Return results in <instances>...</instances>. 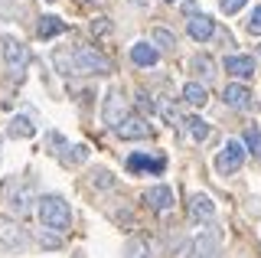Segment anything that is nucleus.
<instances>
[{"label": "nucleus", "instance_id": "nucleus-26", "mask_svg": "<svg viewBox=\"0 0 261 258\" xmlns=\"http://www.w3.org/2000/svg\"><path fill=\"white\" fill-rule=\"evenodd\" d=\"M245 30H248L251 36H261V7H255V10H251V20L245 23Z\"/></svg>", "mask_w": 261, "mask_h": 258}, {"label": "nucleus", "instance_id": "nucleus-1", "mask_svg": "<svg viewBox=\"0 0 261 258\" xmlns=\"http://www.w3.org/2000/svg\"><path fill=\"white\" fill-rule=\"evenodd\" d=\"M53 62H56V69H59L65 79L69 75H108L111 72V62L105 59L95 46H75L72 53L56 49Z\"/></svg>", "mask_w": 261, "mask_h": 258}, {"label": "nucleus", "instance_id": "nucleus-9", "mask_svg": "<svg viewBox=\"0 0 261 258\" xmlns=\"http://www.w3.org/2000/svg\"><path fill=\"white\" fill-rule=\"evenodd\" d=\"M144 203L150 206V209H157V213H167L170 206H173V190L170 187H147L144 190Z\"/></svg>", "mask_w": 261, "mask_h": 258}, {"label": "nucleus", "instance_id": "nucleus-22", "mask_svg": "<svg viewBox=\"0 0 261 258\" xmlns=\"http://www.w3.org/2000/svg\"><path fill=\"white\" fill-rule=\"evenodd\" d=\"M242 138H245V147H248L251 154H255V157L261 160V131H258V127H255V124H251V127H245V134H242Z\"/></svg>", "mask_w": 261, "mask_h": 258}, {"label": "nucleus", "instance_id": "nucleus-21", "mask_svg": "<svg viewBox=\"0 0 261 258\" xmlns=\"http://www.w3.org/2000/svg\"><path fill=\"white\" fill-rule=\"evenodd\" d=\"M193 72H196V75H202V79L209 82V79L216 75V62H212L206 53H199V56H193Z\"/></svg>", "mask_w": 261, "mask_h": 258}, {"label": "nucleus", "instance_id": "nucleus-8", "mask_svg": "<svg viewBox=\"0 0 261 258\" xmlns=\"http://www.w3.org/2000/svg\"><path fill=\"white\" fill-rule=\"evenodd\" d=\"M222 98H225L228 108H235V111H251V108H255V101H251V88H245V85H225Z\"/></svg>", "mask_w": 261, "mask_h": 258}, {"label": "nucleus", "instance_id": "nucleus-13", "mask_svg": "<svg viewBox=\"0 0 261 258\" xmlns=\"http://www.w3.org/2000/svg\"><path fill=\"white\" fill-rule=\"evenodd\" d=\"M167 160L163 157H147V154H130L127 157V170L137 173V170H147V173H163Z\"/></svg>", "mask_w": 261, "mask_h": 258}, {"label": "nucleus", "instance_id": "nucleus-17", "mask_svg": "<svg viewBox=\"0 0 261 258\" xmlns=\"http://www.w3.org/2000/svg\"><path fill=\"white\" fill-rule=\"evenodd\" d=\"M183 124H186V131H190V138H193V141H199V144H202V141L209 138V121H202L199 115H190V118L183 121Z\"/></svg>", "mask_w": 261, "mask_h": 258}, {"label": "nucleus", "instance_id": "nucleus-10", "mask_svg": "<svg viewBox=\"0 0 261 258\" xmlns=\"http://www.w3.org/2000/svg\"><path fill=\"white\" fill-rule=\"evenodd\" d=\"M219 255H222V245H219L216 232H202V236H196L193 258H219Z\"/></svg>", "mask_w": 261, "mask_h": 258}, {"label": "nucleus", "instance_id": "nucleus-5", "mask_svg": "<svg viewBox=\"0 0 261 258\" xmlns=\"http://www.w3.org/2000/svg\"><path fill=\"white\" fill-rule=\"evenodd\" d=\"M101 118L108 127H118L121 121L127 118V108H124V95H121V88H108V95H105V108H101Z\"/></svg>", "mask_w": 261, "mask_h": 258}, {"label": "nucleus", "instance_id": "nucleus-15", "mask_svg": "<svg viewBox=\"0 0 261 258\" xmlns=\"http://www.w3.org/2000/svg\"><path fill=\"white\" fill-rule=\"evenodd\" d=\"M225 72H232L235 79H251L255 62H251V56H225Z\"/></svg>", "mask_w": 261, "mask_h": 258}, {"label": "nucleus", "instance_id": "nucleus-30", "mask_svg": "<svg viewBox=\"0 0 261 258\" xmlns=\"http://www.w3.org/2000/svg\"><path fill=\"white\" fill-rule=\"evenodd\" d=\"M39 242H43L46 248H56V245H59V239H53V236H39Z\"/></svg>", "mask_w": 261, "mask_h": 258}, {"label": "nucleus", "instance_id": "nucleus-12", "mask_svg": "<svg viewBox=\"0 0 261 258\" xmlns=\"http://www.w3.org/2000/svg\"><path fill=\"white\" fill-rule=\"evenodd\" d=\"M7 203H10V209L16 216H23L30 209V187L27 183H10L7 187Z\"/></svg>", "mask_w": 261, "mask_h": 258}, {"label": "nucleus", "instance_id": "nucleus-3", "mask_svg": "<svg viewBox=\"0 0 261 258\" xmlns=\"http://www.w3.org/2000/svg\"><path fill=\"white\" fill-rule=\"evenodd\" d=\"M242 164H245V147L239 141H225V147L219 150V157H216V170L222 176H228V173H239Z\"/></svg>", "mask_w": 261, "mask_h": 258}, {"label": "nucleus", "instance_id": "nucleus-29", "mask_svg": "<svg viewBox=\"0 0 261 258\" xmlns=\"http://www.w3.org/2000/svg\"><path fill=\"white\" fill-rule=\"evenodd\" d=\"M137 108H141L144 115H153V111H157V105L150 101V95H144V92H141V95H137Z\"/></svg>", "mask_w": 261, "mask_h": 258}, {"label": "nucleus", "instance_id": "nucleus-18", "mask_svg": "<svg viewBox=\"0 0 261 258\" xmlns=\"http://www.w3.org/2000/svg\"><path fill=\"white\" fill-rule=\"evenodd\" d=\"M183 101H190L196 105V108H202V105L209 101V92H206V85H199V82H190L183 88Z\"/></svg>", "mask_w": 261, "mask_h": 258}, {"label": "nucleus", "instance_id": "nucleus-16", "mask_svg": "<svg viewBox=\"0 0 261 258\" xmlns=\"http://www.w3.org/2000/svg\"><path fill=\"white\" fill-rule=\"evenodd\" d=\"M130 59H134V66H157V59H160V53L153 49L150 43H134L130 46Z\"/></svg>", "mask_w": 261, "mask_h": 258}, {"label": "nucleus", "instance_id": "nucleus-20", "mask_svg": "<svg viewBox=\"0 0 261 258\" xmlns=\"http://www.w3.org/2000/svg\"><path fill=\"white\" fill-rule=\"evenodd\" d=\"M7 131H10V138H33V134H36V127L30 124V118L16 115V118L10 121V127H7Z\"/></svg>", "mask_w": 261, "mask_h": 258}, {"label": "nucleus", "instance_id": "nucleus-23", "mask_svg": "<svg viewBox=\"0 0 261 258\" xmlns=\"http://www.w3.org/2000/svg\"><path fill=\"white\" fill-rule=\"evenodd\" d=\"M150 36H153V43H157V46H163V49H173V46H176V36L170 33L167 27H157Z\"/></svg>", "mask_w": 261, "mask_h": 258}, {"label": "nucleus", "instance_id": "nucleus-28", "mask_svg": "<svg viewBox=\"0 0 261 258\" xmlns=\"http://www.w3.org/2000/svg\"><path fill=\"white\" fill-rule=\"evenodd\" d=\"M92 180L98 183V187H105V190H111V187H114V176H111L108 170H95V176H92Z\"/></svg>", "mask_w": 261, "mask_h": 258}, {"label": "nucleus", "instance_id": "nucleus-7", "mask_svg": "<svg viewBox=\"0 0 261 258\" xmlns=\"http://www.w3.org/2000/svg\"><path fill=\"white\" fill-rule=\"evenodd\" d=\"M114 131H118L121 141H144V138H150V124H147L144 118H124Z\"/></svg>", "mask_w": 261, "mask_h": 258}, {"label": "nucleus", "instance_id": "nucleus-11", "mask_svg": "<svg viewBox=\"0 0 261 258\" xmlns=\"http://www.w3.org/2000/svg\"><path fill=\"white\" fill-rule=\"evenodd\" d=\"M190 216H193V219H202V222H212V219H216V203H212L206 193H193Z\"/></svg>", "mask_w": 261, "mask_h": 258}, {"label": "nucleus", "instance_id": "nucleus-19", "mask_svg": "<svg viewBox=\"0 0 261 258\" xmlns=\"http://www.w3.org/2000/svg\"><path fill=\"white\" fill-rule=\"evenodd\" d=\"M36 33L43 36V39L59 36V33H65V23H62L59 17H43V20H39V27H36Z\"/></svg>", "mask_w": 261, "mask_h": 258}, {"label": "nucleus", "instance_id": "nucleus-32", "mask_svg": "<svg viewBox=\"0 0 261 258\" xmlns=\"http://www.w3.org/2000/svg\"><path fill=\"white\" fill-rule=\"evenodd\" d=\"M258 53H261V46H258Z\"/></svg>", "mask_w": 261, "mask_h": 258}, {"label": "nucleus", "instance_id": "nucleus-4", "mask_svg": "<svg viewBox=\"0 0 261 258\" xmlns=\"http://www.w3.org/2000/svg\"><path fill=\"white\" fill-rule=\"evenodd\" d=\"M4 62H7V72L10 75H23L30 66V49L23 43H16V39H7L4 43Z\"/></svg>", "mask_w": 261, "mask_h": 258}, {"label": "nucleus", "instance_id": "nucleus-27", "mask_svg": "<svg viewBox=\"0 0 261 258\" xmlns=\"http://www.w3.org/2000/svg\"><path fill=\"white\" fill-rule=\"evenodd\" d=\"M245 4H248V0H219V10L222 13H239Z\"/></svg>", "mask_w": 261, "mask_h": 258}, {"label": "nucleus", "instance_id": "nucleus-14", "mask_svg": "<svg viewBox=\"0 0 261 258\" xmlns=\"http://www.w3.org/2000/svg\"><path fill=\"white\" fill-rule=\"evenodd\" d=\"M186 30H190V36L196 43H206V39H212V33H216V23H212L206 13H196V17L186 23Z\"/></svg>", "mask_w": 261, "mask_h": 258}, {"label": "nucleus", "instance_id": "nucleus-25", "mask_svg": "<svg viewBox=\"0 0 261 258\" xmlns=\"http://www.w3.org/2000/svg\"><path fill=\"white\" fill-rule=\"evenodd\" d=\"M124 258H150V252H147V245L141 239H130L127 248H124Z\"/></svg>", "mask_w": 261, "mask_h": 258}, {"label": "nucleus", "instance_id": "nucleus-2", "mask_svg": "<svg viewBox=\"0 0 261 258\" xmlns=\"http://www.w3.org/2000/svg\"><path fill=\"white\" fill-rule=\"evenodd\" d=\"M36 213H39V222L46 225V229H53V232H65L69 229V222H72V209L69 203H65L62 196H56V193H49V196L43 199H36Z\"/></svg>", "mask_w": 261, "mask_h": 258}, {"label": "nucleus", "instance_id": "nucleus-6", "mask_svg": "<svg viewBox=\"0 0 261 258\" xmlns=\"http://www.w3.org/2000/svg\"><path fill=\"white\" fill-rule=\"evenodd\" d=\"M27 232L20 229V222L10 219V216H0V245L16 252V248H27Z\"/></svg>", "mask_w": 261, "mask_h": 258}, {"label": "nucleus", "instance_id": "nucleus-24", "mask_svg": "<svg viewBox=\"0 0 261 258\" xmlns=\"http://www.w3.org/2000/svg\"><path fill=\"white\" fill-rule=\"evenodd\" d=\"M85 160H88V150L82 144L79 147H65V154H62V164H85Z\"/></svg>", "mask_w": 261, "mask_h": 258}, {"label": "nucleus", "instance_id": "nucleus-31", "mask_svg": "<svg viewBox=\"0 0 261 258\" xmlns=\"http://www.w3.org/2000/svg\"><path fill=\"white\" fill-rule=\"evenodd\" d=\"M108 30V23H105V17H101V23H92V33H105Z\"/></svg>", "mask_w": 261, "mask_h": 258}]
</instances>
